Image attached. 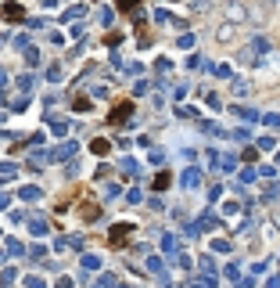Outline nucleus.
Returning a JSON list of instances; mask_svg holds the SVG:
<instances>
[{"mask_svg":"<svg viewBox=\"0 0 280 288\" xmlns=\"http://www.w3.org/2000/svg\"><path fill=\"white\" fill-rule=\"evenodd\" d=\"M130 238H133V227L130 223H115L112 234H108V245H112V249H126Z\"/></svg>","mask_w":280,"mask_h":288,"instance_id":"1","label":"nucleus"},{"mask_svg":"<svg viewBox=\"0 0 280 288\" xmlns=\"http://www.w3.org/2000/svg\"><path fill=\"white\" fill-rule=\"evenodd\" d=\"M130 112H133V101H119L115 108H112V115H108V119H112V126L126 123V119H130Z\"/></svg>","mask_w":280,"mask_h":288,"instance_id":"2","label":"nucleus"},{"mask_svg":"<svg viewBox=\"0 0 280 288\" xmlns=\"http://www.w3.org/2000/svg\"><path fill=\"white\" fill-rule=\"evenodd\" d=\"M0 14H4V18H11V22H22V18H25V11H22L18 4H4V11H0Z\"/></svg>","mask_w":280,"mask_h":288,"instance_id":"3","label":"nucleus"},{"mask_svg":"<svg viewBox=\"0 0 280 288\" xmlns=\"http://www.w3.org/2000/svg\"><path fill=\"white\" fill-rule=\"evenodd\" d=\"M90 148H93V155H108V141H104V137H97Z\"/></svg>","mask_w":280,"mask_h":288,"instance_id":"4","label":"nucleus"},{"mask_svg":"<svg viewBox=\"0 0 280 288\" xmlns=\"http://www.w3.org/2000/svg\"><path fill=\"white\" fill-rule=\"evenodd\" d=\"M97 213H101L97 205H83V220H97Z\"/></svg>","mask_w":280,"mask_h":288,"instance_id":"5","label":"nucleus"},{"mask_svg":"<svg viewBox=\"0 0 280 288\" xmlns=\"http://www.w3.org/2000/svg\"><path fill=\"white\" fill-rule=\"evenodd\" d=\"M154 188H158V191H165V188H169V173H162V177H154Z\"/></svg>","mask_w":280,"mask_h":288,"instance_id":"6","label":"nucleus"},{"mask_svg":"<svg viewBox=\"0 0 280 288\" xmlns=\"http://www.w3.org/2000/svg\"><path fill=\"white\" fill-rule=\"evenodd\" d=\"M72 104H75V112H86V108H90V101H86V97H75Z\"/></svg>","mask_w":280,"mask_h":288,"instance_id":"7","label":"nucleus"}]
</instances>
